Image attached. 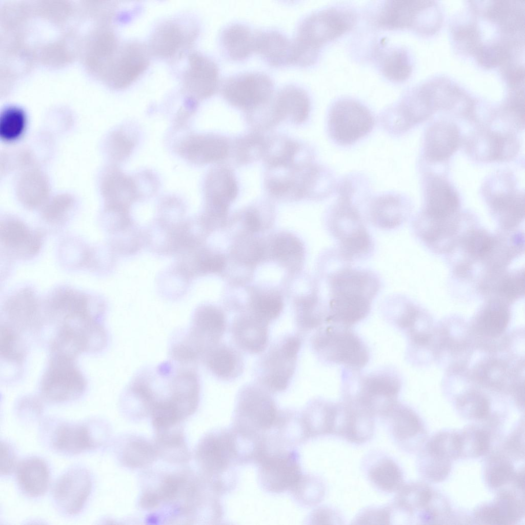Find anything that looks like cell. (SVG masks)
<instances>
[{
    "label": "cell",
    "mask_w": 525,
    "mask_h": 525,
    "mask_svg": "<svg viewBox=\"0 0 525 525\" xmlns=\"http://www.w3.org/2000/svg\"><path fill=\"white\" fill-rule=\"evenodd\" d=\"M324 280L326 324L350 328L369 314L381 282L374 271L353 267L334 252L326 254Z\"/></svg>",
    "instance_id": "obj_1"
},
{
    "label": "cell",
    "mask_w": 525,
    "mask_h": 525,
    "mask_svg": "<svg viewBox=\"0 0 525 525\" xmlns=\"http://www.w3.org/2000/svg\"><path fill=\"white\" fill-rule=\"evenodd\" d=\"M342 371L343 402L349 406L374 417L385 418L398 401L401 382L393 369L366 374L346 368Z\"/></svg>",
    "instance_id": "obj_2"
},
{
    "label": "cell",
    "mask_w": 525,
    "mask_h": 525,
    "mask_svg": "<svg viewBox=\"0 0 525 525\" xmlns=\"http://www.w3.org/2000/svg\"><path fill=\"white\" fill-rule=\"evenodd\" d=\"M350 191L348 184L340 188L339 198L328 212L326 225L337 244L336 250L345 260L352 263L371 257L374 243L358 210L352 204Z\"/></svg>",
    "instance_id": "obj_3"
},
{
    "label": "cell",
    "mask_w": 525,
    "mask_h": 525,
    "mask_svg": "<svg viewBox=\"0 0 525 525\" xmlns=\"http://www.w3.org/2000/svg\"><path fill=\"white\" fill-rule=\"evenodd\" d=\"M356 21L355 13L344 8H326L306 16L300 22L292 39L299 62L313 64L321 46L348 31Z\"/></svg>",
    "instance_id": "obj_4"
},
{
    "label": "cell",
    "mask_w": 525,
    "mask_h": 525,
    "mask_svg": "<svg viewBox=\"0 0 525 525\" xmlns=\"http://www.w3.org/2000/svg\"><path fill=\"white\" fill-rule=\"evenodd\" d=\"M196 457L204 478L221 495L235 487L237 465L231 428L219 429L207 433L200 440Z\"/></svg>",
    "instance_id": "obj_5"
},
{
    "label": "cell",
    "mask_w": 525,
    "mask_h": 525,
    "mask_svg": "<svg viewBox=\"0 0 525 525\" xmlns=\"http://www.w3.org/2000/svg\"><path fill=\"white\" fill-rule=\"evenodd\" d=\"M272 392L257 382L239 390L235 402L232 428L252 436H264L276 425L281 410Z\"/></svg>",
    "instance_id": "obj_6"
},
{
    "label": "cell",
    "mask_w": 525,
    "mask_h": 525,
    "mask_svg": "<svg viewBox=\"0 0 525 525\" xmlns=\"http://www.w3.org/2000/svg\"><path fill=\"white\" fill-rule=\"evenodd\" d=\"M314 354L322 362L360 370L370 360L368 348L350 328L330 325L320 327L311 339Z\"/></svg>",
    "instance_id": "obj_7"
},
{
    "label": "cell",
    "mask_w": 525,
    "mask_h": 525,
    "mask_svg": "<svg viewBox=\"0 0 525 525\" xmlns=\"http://www.w3.org/2000/svg\"><path fill=\"white\" fill-rule=\"evenodd\" d=\"M302 340L298 334L292 333L275 339L256 364V382L273 393L286 390L295 373Z\"/></svg>",
    "instance_id": "obj_8"
},
{
    "label": "cell",
    "mask_w": 525,
    "mask_h": 525,
    "mask_svg": "<svg viewBox=\"0 0 525 525\" xmlns=\"http://www.w3.org/2000/svg\"><path fill=\"white\" fill-rule=\"evenodd\" d=\"M74 359L52 353L39 383V391L45 400L65 403L77 400L84 395L86 379Z\"/></svg>",
    "instance_id": "obj_9"
},
{
    "label": "cell",
    "mask_w": 525,
    "mask_h": 525,
    "mask_svg": "<svg viewBox=\"0 0 525 525\" xmlns=\"http://www.w3.org/2000/svg\"><path fill=\"white\" fill-rule=\"evenodd\" d=\"M256 463L259 483L269 493L291 492L304 475L299 455L292 448L267 447Z\"/></svg>",
    "instance_id": "obj_10"
},
{
    "label": "cell",
    "mask_w": 525,
    "mask_h": 525,
    "mask_svg": "<svg viewBox=\"0 0 525 525\" xmlns=\"http://www.w3.org/2000/svg\"><path fill=\"white\" fill-rule=\"evenodd\" d=\"M370 111L360 103L344 98L331 107L328 130L331 139L340 145H351L367 135L373 128Z\"/></svg>",
    "instance_id": "obj_11"
},
{
    "label": "cell",
    "mask_w": 525,
    "mask_h": 525,
    "mask_svg": "<svg viewBox=\"0 0 525 525\" xmlns=\"http://www.w3.org/2000/svg\"><path fill=\"white\" fill-rule=\"evenodd\" d=\"M220 91L229 104L248 112L265 103L273 95L274 84L270 77L264 73L246 72L226 78L222 83Z\"/></svg>",
    "instance_id": "obj_12"
},
{
    "label": "cell",
    "mask_w": 525,
    "mask_h": 525,
    "mask_svg": "<svg viewBox=\"0 0 525 525\" xmlns=\"http://www.w3.org/2000/svg\"><path fill=\"white\" fill-rule=\"evenodd\" d=\"M226 327V318L220 309L203 305L195 310L190 328L179 335L201 360L209 350L221 342Z\"/></svg>",
    "instance_id": "obj_13"
},
{
    "label": "cell",
    "mask_w": 525,
    "mask_h": 525,
    "mask_svg": "<svg viewBox=\"0 0 525 525\" xmlns=\"http://www.w3.org/2000/svg\"><path fill=\"white\" fill-rule=\"evenodd\" d=\"M92 489L89 472L83 468L74 467L65 472L57 480L53 490L57 508L68 515L79 513L85 505Z\"/></svg>",
    "instance_id": "obj_14"
},
{
    "label": "cell",
    "mask_w": 525,
    "mask_h": 525,
    "mask_svg": "<svg viewBox=\"0 0 525 525\" xmlns=\"http://www.w3.org/2000/svg\"><path fill=\"white\" fill-rule=\"evenodd\" d=\"M184 87L189 94L198 99L207 98L217 91L219 69L210 57L198 53H190L184 76Z\"/></svg>",
    "instance_id": "obj_15"
},
{
    "label": "cell",
    "mask_w": 525,
    "mask_h": 525,
    "mask_svg": "<svg viewBox=\"0 0 525 525\" xmlns=\"http://www.w3.org/2000/svg\"><path fill=\"white\" fill-rule=\"evenodd\" d=\"M524 498L511 490L500 491L494 499L479 506L474 511L475 520L482 524H512L524 517Z\"/></svg>",
    "instance_id": "obj_16"
},
{
    "label": "cell",
    "mask_w": 525,
    "mask_h": 525,
    "mask_svg": "<svg viewBox=\"0 0 525 525\" xmlns=\"http://www.w3.org/2000/svg\"><path fill=\"white\" fill-rule=\"evenodd\" d=\"M43 235L15 217L4 219L1 225V241L5 249L16 257L29 259L38 254Z\"/></svg>",
    "instance_id": "obj_17"
},
{
    "label": "cell",
    "mask_w": 525,
    "mask_h": 525,
    "mask_svg": "<svg viewBox=\"0 0 525 525\" xmlns=\"http://www.w3.org/2000/svg\"><path fill=\"white\" fill-rule=\"evenodd\" d=\"M459 207V198L454 189L445 180L435 178L428 187L425 208L417 219L432 223L449 221L457 216Z\"/></svg>",
    "instance_id": "obj_18"
},
{
    "label": "cell",
    "mask_w": 525,
    "mask_h": 525,
    "mask_svg": "<svg viewBox=\"0 0 525 525\" xmlns=\"http://www.w3.org/2000/svg\"><path fill=\"white\" fill-rule=\"evenodd\" d=\"M478 288L488 299L511 302L524 295V271L504 269L486 274Z\"/></svg>",
    "instance_id": "obj_19"
},
{
    "label": "cell",
    "mask_w": 525,
    "mask_h": 525,
    "mask_svg": "<svg viewBox=\"0 0 525 525\" xmlns=\"http://www.w3.org/2000/svg\"><path fill=\"white\" fill-rule=\"evenodd\" d=\"M88 423L64 422L54 430L52 443L57 451L68 455H75L99 446L96 430Z\"/></svg>",
    "instance_id": "obj_20"
},
{
    "label": "cell",
    "mask_w": 525,
    "mask_h": 525,
    "mask_svg": "<svg viewBox=\"0 0 525 525\" xmlns=\"http://www.w3.org/2000/svg\"><path fill=\"white\" fill-rule=\"evenodd\" d=\"M269 324L251 314L237 317L230 328L236 347L249 354H260L269 344Z\"/></svg>",
    "instance_id": "obj_21"
},
{
    "label": "cell",
    "mask_w": 525,
    "mask_h": 525,
    "mask_svg": "<svg viewBox=\"0 0 525 525\" xmlns=\"http://www.w3.org/2000/svg\"><path fill=\"white\" fill-rule=\"evenodd\" d=\"M180 23L168 21L154 30L150 41V53L164 58H170L180 54L195 35L194 30H187Z\"/></svg>",
    "instance_id": "obj_22"
},
{
    "label": "cell",
    "mask_w": 525,
    "mask_h": 525,
    "mask_svg": "<svg viewBox=\"0 0 525 525\" xmlns=\"http://www.w3.org/2000/svg\"><path fill=\"white\" fill-rule=\"evenodd\" d=\"M100 187L105 200V212L128 213L129 207L137 198L133 180L116 169L106 171Z\"/></svg>",
    "instance_id": "obj_23"
},
{
    "label": "cell",
    "mask_w": 525,
    "mask_h": 525,
    "mask_svg": "<svg viewBox=\"0 0 525 525\" xmlns=\"http://www.w3.org/2000/svg\"><path fill=\"white\" fill-rule=\"evenodd\" d=\"M237 349L221 342L209 350L201 361L218 379L232 381L242 374L245 367L243 357Z\"/></svg>",
    "instance_id": "obj_24"
},
{
    "label": "cell",
    "mask_w": 525,
    "mask_h": 525,
    "mask_svg": "<svg viewBox=\"0 0 525 525\" xmlns=\"http://www.w3.org/2000/svg\"><path fill=\"white\" fill-rule=\"evenodd\" d=\"M149 53L148 48L140 43L129 42L124 44L115 65L116 86L125 88L134 82L146 69Z\"/></svg>",
    "instance_id": "obj_25"
},
{
    "label": "cell",
    "mask_w": 525,
    "mask_h": 525,
    "mask_svg": "<svg viewBox=\"0 0 525 525\" xmlns=\"http://www.w3.org/2000/svg\"><path fill=\"white\" fill-rule=\"evenodd\" d=\"M255 52L272 66L283 67L293 64L292 39L278 30L257 31Z\"/></svg>",
    "instance_id": "obj_26"
},
{
    "label": "cell",
    "mask_w": 525,
    "mask_h": 525,
    "mask_svg": "<svg viewBox=\"0 0 525 525\" xmlns=\"http://www.w3.org/2000/svg\"><path fill=\"white\" fill-rule=\"evenodd\" d=\"M205 188L207 209L222 214H225L238 192L233 174L224 167L215 169L210 173Z\"/></svg>",
    "instance_id": "obj_27"
},
{
    "label": "cell",
    "mask_w": 525,
    "mask_h": 525,
    "mask_svg": "<svg viewBox=\"0 0 525 525\" xmlns=\"http://www.w3.org/2000/svg\"><path fill=\"white\" fill-rule=\"evenodd\" d=\"M183 157L194 163L208 164L225 158L229 147L225 138L216 135H194L179 148Z\"/></svg>",
    "instance_id": "obj_28"
},
{
    "label": "cell",
    "mask_w": 525,
    "mask_h": 525,
    "mask_svg": "<svg viewBox=\"0 0 525 525\" xmlns=\"http://www.w3.org/2000/svg\"><path fill=\"white\" fill-rule=\"evenodd\" d=\"M275 107L280 121L288 119L295 124L305 122L310 111L308 94L301 87L290 84L274 93Z\"/></svg>",
    "instance_id": "obj_29"
},
{
    "label": "cell",
    "mask_w": 525,
    "mask_h": 525,
    "mask_svg": "<svg viewBox=\"0 0 525 525\" xmlns=\"http://www.w3.org/2000/svg\"><path fill=\"white\" fill-rule=\"evenodd\" d=\"M256 31L241 23H233L221 31L220 43L225 55L234 61L246 59L255 52Z\"/></svg>",
    "instance_id": "obj_30"
},
{
    "label": "cell",
    "mask_w": 525,
    "mask_h": 525,
    "mask_svg": "<svg viewBox=\"0 0 525 525\" xmlns=\"http://www.w3.org/2000/svg\"><path fill=\"white\" fill-rule=\"evenodd\" d=\"M16 480L21 491L30 497H38L47 491L50 476L48 467L42 459L30 457L16 466Z\"/></svg>",
    "instance_id": "obj_31"
},
{
    "label": "cell",
    "mask_w": 525,
    "mask_h": 525,
    "mask_svg": "<svg viewBox=\"0 0 525 525\" xmlns=\"http://www.w3.org/2000/svg\"><path fill=\"white\" fill-rule=\"evenodd\" d=\"M408 209L398 195L386 194L376 198L371 204L369 218L374 226L390 230L400 226L406 219Z\"/></svg>",
    "instance_id": "obj_32"
},
{
    "label": "cell",
    "mask_w": 525,
    "mask_h": 525,
    "mask_svg": "<svg viewBox=\"0 0 525 525\" xmlns=\"http://www.w3.org/2000/svg\"><path fill=\"white\" fill-rule=\"evenodd\" d=\"M459 135L457 128L449 123H438L428 130L425 153L430 160L440 161L450 157L457 149Z\"/></svg>",
    "instance_id": "obj_33"
},
{
    "label": "cell",
    "mask_w": 525,
    "mask_h": 525,
    "mask_svg": "<svg viewBox=\"0 0 525 525\" xmlns=\"http://www.w3.org/2000/svg\"><path fill=\"white\" fill-rule=\"evenodd\" d=\"M38 302L35 292L22 288L11 295L4 305V312L18 328L35 326L38 322Z\"/></svg>",
    "instance_id": "obj_34"
},
{
    "label": "cell",
    "mask_w": 525,
    "mask_h": 525,
    "mask_svg": "<svg viewBox=\"0 0 525 525\" xmlns=\"http://www.w3.org/2000/svg\"><path fill=\"white\" fill-rule=\"evenodd\" d=\"M16 192L21 203L26 208H42L49 199L50 187L45 174L36 169L24 172L18 179Z\"/></svg>",
    "instance_id": "obj_35"
},
{
    "label": "cell",
    "mask_w": 525,
    "mask_h": 525,
    "mask_svg": "<svg viewBox=\"0 0 525 525\" xmlns=\"http://www.w3.org/2000/svg\"><path fill=\"white\" fill-rule=\"evenodd\" d=\"M335 405V402L322 398H314L299 412L309 438L330 434Z\"/></svg>",
    "instance_id": "obj_36"
},
{
    "label": "cell",
    "mask_w": 525,
    "mask_h": 525,
    "mask_svg": "<svg viewBox=\"0 0 525 525\" xmlns=\"http://www.w3.org/2000/svg\"><path fill=\"white\" fill-rule=\"evenodd\" d=\"M392 434L396 442L405 447L422 431V425L417 415L408 407L397 401L388 416Z\"/></svg>",
    "instance_id": "obj_37"
},
{
    "label": "cell",
    "mask_w": 525,
    "mask_h": 525,
    "mask_svg": "<svg viewBox=\"0 0 525 525\" xmlns=\"http://www.w3.org/2000/svg\"><path fill=\"white\" fill-rule=\"evenodd\" d=\"M422 4L414 1H387L378 15V25L386 29L403 28L411 25Z\"/></svg>",
    "instance_id": "obj_38"
},
{
    "label": "cell",
    "mask_w": 525,
    "mask_h": 525,
    "mask_svg": "<svg viewBox=\"0 0 525 525\" xmlns=\"http://www.w3.org/2000/svg\"><path fill=\"white\" fill-rule=\"evenodd\" d=\"M491 207L501 229L512 231L524 218V196L505 194L495 197Z\"/></svg>",
    "instance_id": "obj_39"
},
{
    "label": "cell",
    "mask_w": 525,
    "mask_h": 525,
    "mask_svg": "<svg viewBox=\"0 0 525 525\" xmlns=\"http://www.w3.org/2000/svg\"><path fill=\"white\" fill-rule=\"evenodd\" d=\"M477 318L478 328L483 333L497 336L504 331L509 322L508 304L496 299H487Z\"/></svg>",
    "instance_id": "obj_40"
},
{
    "label": "cell",
    "mask_w": 525,
    "mask_h": 525,
    "mask_svg": "<svg viewBox=\"0 0 525 525\" xmlns=\"http://www.w3.org/2000/svg\"><path fill=\"white\" fill-rule=\"evenodd\" d=\"M371 482L386 492H397L404 484L402 472L392 459L383 458L372 465L368 472Z\"/></svg>",
    "instance_id": "obj_41"
},
{
    "label": "cell",
    "mask_w": 525,
    "mask_h": 525,
    "mask_svg": "<svg viewBox=\"0 0 525 525\" xmlns=\"http://www.w3.org/2000/svg\"><path fill=\"white\" fill-rule=\"evenodd\" d=\"M178 426L156 431L157 452L170 461L189 459V453L182 430Z\"/></svg>",
    "instance_id": "obj_42"
},
{
    "label": "cell",
    "mask_w": 525,
    "mask_h": 525,
    "mask_svg": "<svg viewBox=\"0 0 525 525\" xmlns=\"http://www.w3.org/2000/svg\"><path fill=\"white\" fill-rule=\"evenodd\" d=\"M397 492L394 503L408 514L423 509L433 493L427 485L421 482L403 484Z\"/></svg>",
    "instance_id": "obj_43"
},
{
    "label": "cell",
    "mask_w": 525,
    "mask_h": 525,
    "mask_svg": "<svg viewBox=\"0 0 525 525\" xmlns=\"http://www.w3.org/2000/svg\"><path fill=\"white\" fill-rule=\"evenodd\" d=\"M460 457L475 458L487 453L490 446V434L476 426L468 427L459 432Z\"/></svg>",
    "instance_id": "obj_44"
},
{
    "label": "cell",
    "mask_w": 525,
    "mask_h": 525,
    "mask_svg": "<svg viewBox=\"0 0 525 525\" xmlns=\"http://www.w3.org/2000/svg\"><path fill=\"white\" fill-rule=\"evenodd\" d=\"M484 473L486 483L490 488L496 489L512 481L515 471L506 456L495 454L487 459Z\"/></svg>",
    "instance_id": "obj_45"
},
{
    "label": "cell",
    "mask_w": 525,
    "mask_h": 525,
    "mask_svg": "<svg viewBox=\"0 0 525 525\" xmlns=\"http://www.w3.org/2000/svg\"><path fill=\"white\" fill-rule=\"evenodd\" d=\"M425 449L442 458L452 461L460 457L458 432L440 431L429 440Z\"/></svg>",
    "instance_id": "obj_46"
},
{
    "label": "cell",
    "mask_w": 525,
    "mask_h": 525,
    "mask_svg": "<svg viewBox=\"0 0 525 525\" xmlns=\"http://www.w3.org/2000/svg\"><path fill=\"white\" fill-rule=\"evenodd\" d=\"M27 126L24 111L17 107H9L1 113L0 136L5 142H14L24 134Z\"/></svg>",
    "instance_id": "obj_47"
},
{
    "label": "cell",
    "mask_w": 525,
    "mask_h": 525,
    "mask_svg": "<svg viewBox=\"0 0 525 525\" xmlns=\"http://www.w3.org/2000/svg\"><path fill=\"white\" fill-rule=\"evenodd\" d=\"M451 462L424 449L418 459V468L421 475L428 480L439 482L449 475Z\"/></svg>",
    "instance_id": "obj_48"
},
{
    "label": "cell",
    "mask_w": 525,
    "mask_h": 525,
    "mask_svg": "<svg viewBox=\"0 0 525 525\" xmlns=\"http://www.w3.org/2000/svg\"><path fill=\"white\" fill-rule=\"evenodd\" d=\"M381 67L384 75L394 82L405 80L411 71L407 54L402 49L389 51L382 57Z\"/></svg>",
    "instance_id": "obj_49"
},
{
    "label": "cell",
    "mask_w": 525,
    "mask_h": 525,
    "mask_svg": "<svg viewBox=\"0 0 525 525\" xmlns=\"http://www.w3.org/2000/svg\"><path fill=\"white\" fill-rule=\"evenodd\" d=\"M1 354L5 360L21 364L26 355V349L16 330L4 325L1 330Z\"/></svg>",
    "instance_id": "obj_50"
},
{
    "label": "cell",
    "mask_w": 525,
    "mask_h": 525,
    "mask_svg": "<svg viewBox=\"0 0 525 525\" xmlns=\"http://www.w3.org/2000/svg\"><path fill=\"white\" fill-rule=\"evenodd\" d=\"M157 454L155 447L146 440L135 439L124 447L123 463L130 467H141L152 462Z\"/></svg>",
    "instance_id": "obj_51"
},
{
    "label": "cell",
    "mask_w": 525,
    "mask_h": 525,
    "mask_svg": "<svg viewBox=\"0 0 525 525\" xmlns=\"http://www.w3.org/2000/svg\"><path fill=\"white\" fill-rule=\"evenodd\" d=\"M291 492L299 503L313 506L322 499L325 493V488L321 481L315 477L304 475Z\"/></svg>",
    "instance_id": "obj_52"
},
{
    "label": "cell",
    "mask_w": 525,
    "mask_h": 525,
    "mask_svg": "<svg viewBox=\"0 0 525 525\" xmlns=\"http://www.w3.org/2000/svg\"><path fill=\"white\" fill-rule=\"evenodd\" d=\"M74 207V200L69 195H57L49 198L43 206L42 216L50 223H61L67 219Z\"/></svg>",
    "instance_id": "obj_53"
},
{
    "label": "cell",
    "mask_w": 525,
    "mask_h": 525,
    "mask_svg": "<svg viewBox=\"0 0 525 525\" xmlns=\"http://www.w3.org/2000/svg\"><path fill=\"white\" fill-rule=\"evenodd\" d=\"M419 512V517L422 522L435 523L437 521L443 520L448 516L450 508L446 500L433 492L428 503Z\"/></svg>",
    "instance_id": "obj_54"
},
{
    "label": "cell",
    "mask_w": 525,
    "mask_h": 525,
    "mask_svg": "<svg viewBox=\"0 0 525 525\" xmlns=\"http://www.w3.org/2000/svg\"><path fill=\"white\" fill-rule=\"evenodd\" d=\"M356 524H390L389 506L364 510L355 519Z\"/></svg>",
    "instance_id": "obj_55"
},
{
    "label": "cell",
    "mask_w": 525,
    "mask_h": 525,
    "mask_svg": "<svg viewBox=\"0 0 525 525\" xmlns=\"http://www.w3.org/2000/svg\"><path fill=\"white\" fill-rule=\"evenodd\" d=\"M460 408L464 415L471 419H481L488 416L489 405L483 397L472 398V400L461 403Z\"/></svg>",
    "instance_id": "obj_56"
},
{
    "label": "cell",
    "mask_w": 525,
    "mask_h": 525,
    "mask_svg": "<svg viewBox=\"0 0 525 525\" xmlns=\"http://www.w3.org/2000/svg\"><path fill=\"white\" fill-rule=\"evenodd\" d=\"M109 147L113 157L122 160L128 155L134 145L131 140L122 133H115L111 137Z\"/></svg>",
    "instance_id": "obj_57"
},
{
    "label": "cell",
    "mask_w": 525,
    "mask_h": 525,
    "mask_svg": "<svg viewBox=\"0 0 525 525\" xmlns=\"http://www.w3.org/2000/svg\"><path fill=\"white\" fill-rule=\"evenodd\" d=\"M309 521L313 524H340L342 520L338 513L332 509L321 507L313 511Z\"/></svg>",
    "instance_id": "obj_58"
},
{
    "label": "cell",
    "mask_w": 525,
    "mask_h": 525,
    "mask_svg": "<svg viewBox=\"0 0 525 525\" xmlns=\"http://www.w3.org/2000/svg\"><path fill=\"white\" fill-rule=\"evenodd\" d=\"M1 474L6 475L14 471L16 457L12 447L6 441L1 442Z\"/></svg>",
    "instance_id": "obj_59"
},
{
    "label": "cell",
    "mask_w": 525,
    "mask_h": 525,
    "mask_svg": "<svg viewBox=\"0 0 525 525\" xmlns=\"http://www.w3.org/2000/svg\"><path fill=\"white\" fill-rule=\"evenodd\" d=\"M508 452L516 456H524V429H517L507 442Z\"/></svg>",
    "instance_id": "obj_60"
},
{
    "label": "cell",
    "mask_w": 525,
    "mask_h": 525,
    "mask_svg": "<svg viewBox=\"0 0 525 525\" xmlns=\"http://www.w3.org/2000/svg\"><path fill=\"white\" fill-rule=\"evenodd\" d=\"M246 222L247 226L253 231L257 230L260 226L259 218L256 214L252 212L246 214Z\"/></svg>",
    "instance_id": "obj_61"
},
{
    "label": "cell",
    "mask_w": 525,
    "mask_h": 525,
    "mask_svg": "<svg viewBox=\"0 0 525 525\" xmlns=\"http://www.w3.org/2000/svg\"><path fill=\"white\" fill-rule=\"evenodd\" d=\"M517 490L523 491L524 488V469L520 470L515 472L514 478L512 480Z\"/></svg>",
    "instance_id": "obj_62"
}]
</instances>
